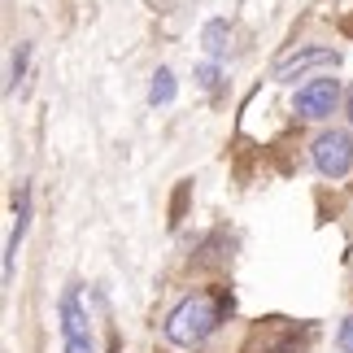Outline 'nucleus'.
I'll use <instances>...</instances> for the list:
<instances>
[{
    "mask_svg": "<svg viewBox=\"0 0 353 353\" xmlns=\"http://www.w3.org/2000/svg\"><path fill=\"white\" fill-rule=\"evenodd\" d=\"M214 327H219V305L210 301L205 292L188 296L166 314V341L179 345V349H196L201 341H210Z\"/></svg>",
    "mask_w": 353,
    "mask_h": 353,
    "instance_id": "obj_1",
    "label": "nucleus"
},
{
    "mask_svg": "<svg viewBox=\"0 0 353 353\" xmlns=\"http://www.w3.org/2000/svg\"><path fill=\"white\" fill-rule=\"evenodd\" d=\"M310 157H314L319 174H327V179H345L349 166H353V140L349 131H323L314 144H310Z\"/></svg>",
    "mask_w": 353,
    "mask_h": 353,
    "instance_id": "obj_2",
    "label": "nucleus"
},
{
    "mask_svg": "<svg viewBox=\"0 0 353 353\" xmlns=\"http://www.w3.org/2000/svg\"><path fill=\"white\" fill-rule=\"evenodd\" d=\"M336 101H341V79H310V83L296 92V114L319 122L336 114Z\"/></svg>",
    "mask_w": 353,
    "mask_h": 353,
    "instance_id": "obj_3",
    "label": "nucleus"
},
{
    "mask_svg": "<svg viewBox=\"0 0 353 353\" xmlns=\"http://www.w3.org/2000/svg\"><path fill=\"white\" fill-rule=\"evenodd\" d=\"M336 61H341V52H336V48H319V44L296 48L292 57H283V61L275 65V83H292L296 74L314 70V65H336Z\"/></svg>",
    "mask_w": 353,
    "mask_h": 353,
    "instance_id": "obj_4",
    "label": "nucleus"
},
{
    "mask_svg": "<svg viewBox=\"0 0 353 353\" xmlns=\"http://www.w3.org/2000/svg\"><path fill=\"white\" fill-rule=\"evenodd\" d=\"M61 336H88V314H83V305H79L74 288L61 296Z\"/></svg>",
    "mask_w": 353,
    "mask_h": 353,
    "instance_id": "obj_5",
    "label": "nucleus"
},
{
    "mask_svg": "<svg viewBox=\"0 0 353 353\" xmlns=\"http://www.w3.org/2000/svg\"><path fill=\"white\" fill-rule=\"evenodd\" d=\"M170 101H174V74L161 65L153 74V83H148V105H170Z\"/></svg>",
    "mask_w": 353,
    "mask_h": 353,
    "instance_id": "obj_6",
    "label": "nucleus"
},
{
    "mask_svg": "<svg viewBox=\"0 0 353 353\" xmlns=\"http://www.w3.org/2000/svg\"><path fill=\"white\" fill-rule=\"evenodd\" d=\"M227 35H232V31H227V22H210L205 31H201V44H205L210 57H223V52H227Z\"/></svg>",
    "mask_w": 353,
    "mask_h": 353,
    "instance_id": "obj_7",
    "label": "nucleus"
},
{
    "mask_svg": "<svg viewBox=\"0 0 353 353\" xmlns=\"http://www.w3.org/2000/svg\"><path fill=\"white\" fill-rule=\"evenodd\" d=\"M26 57H31V44H18V52L9 61V88H18V79L26 74Z\"/></svg>",
    "mask_w": 353,
    "mask_h": 353,
    "instance_id": "obj_8",
    "label": "nucleus"
},
{
    "mask_svg": "<svg viewBox=\"0 0 353 353\" xmlns=\"http://www.w3.org/2000/svg\"><path fill=\"white\" fill-rule=\"evenodd\" d=\"M336 349H341V353H353V314L341 323V332H336Z\"/></svg>",
    "mask_w": 353,
    "mask_h": 353,
    "instance_id": "obj_9",
    "label": "nucleus"
},
{
    "mask_svg": "<svg viewBox=\"0 0 353 353\" xmlns=\"http://www.w3.org/2000/svg\"><path fill=\"white\" fill-rule=\"evenodd\" d=\"M61 353H92V336H65Z\"/></svg>",
    "mask_w": 353,
    "mask_h": 353,
    "instance_id": "obj_10",
    "label": "nucleus"
},
{
    "mask_svg": "<svg viewBox=\"0 0 353 353\" xmlns=\"http://www.w3.org/2000/svg\"><path fill=\"white\" fill-rule=\"evenodd\" d=\"M196 83L214 88V83H219V65H196Z\"/></svg>",
    "mask_w": 353,
    "mask_h": 353,
    "instance_id": "obj_11",
    "label": "nucleus"
},
{
    "mask_svg": "<svg viewBox=\"0 0 353 353\" xmlns=\"http://www.w3.org/2000/svg\"><path fill=\"white\" fill-rule=\"evenodd\" d=\"M345 114H349V122H353V88H349V97H345Z\"/></svg>",
    "mask_w": 353,
    "mask_h": 353,
    "instance_id": "obj_12",
    "label": "nucleus"
}]
</instances>
